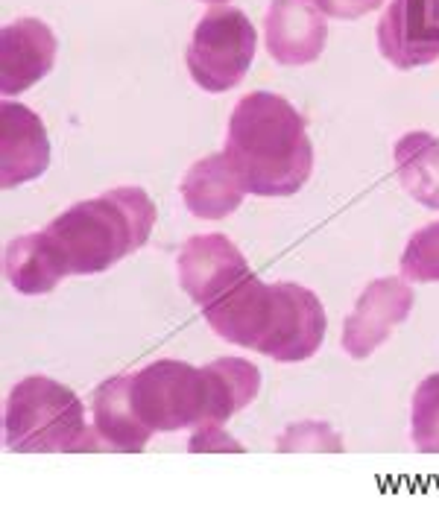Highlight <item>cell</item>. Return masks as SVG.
<instances>
[{
    "instance_id": "obj_1",
    "label": "cell",
    "mask_w": 439,
    "mask_h": 512,
    "mask_svg": "<svg viewBox=\"0 0 439 512\" xmlns=\"http://www.w3.org/2000/svg\"><path fill=\"white\" fill-rule=\"evenodd\" d=\"M258 390L261 372L243 357H220L208 366L156 360L129 375L132 410L153 434L226 425Z\"/></svg>"
},
{
    "instance_id": "obj_2",
    "label": "cell",
    "mask_w": 439,
    "mask_h": 512,
    "mask_svg": "<svg viewBox=\"0 0 439 512\" xmlns=\"http://www.w3.org/2000/svg\"><path fill=\"white\" fill-rule=\"evenodd\" d=\"M205 319L226 343L279 363L308 360L325 340V308L317 293L293 281L264 284L255 273L205 305Z\"/></svg>"
},
{
    "instance_id": "obj_3",
    "label": "cell",
    "mask_w": 439,
    "mask_h": 512,
    "mask_svg": "<svg viewBox=\"0 0 439 512\" xmlns=\"http://www.w3.org/2000/svg\"><path fill=\"white\" fill-rule=\"evenodd\" d=\"M223 153L246 191L258 197H290L314 170L305 118L270 91H252L235 106Z\"/></svg>"
},
{
    "instance_id": "obj_4",
    "label": "cell",
    "mask_w": 439,
    "mask_h": 512,
    "mask_svg": "<svg viewBox=\"0 0 439 512\" xmlns=\"http://www.w3.org/2000/svg\"><path fill=\"white\" fill-rule=\"evenodd\" d=\"M156 226V205L141 188H112L62 211L41 229L68 276H94L138 252Z\"/></svg>"
},
{
    "instance_id": "obj_5",
    "label": "cell",
    "mask_w": 439,
    "mask_h": 512,
    "mask_svg": "<svg viewBox=\"0 0 439 512\" xmlns=\"http://www.w3.org/2000/svg\"><path fill=\"white\" fill-rule=\"evenodd\" d=\"M3 442L9 451H103L97 431L85 425V407L65 384L30 375L12 387L3 410Z\"/></svg>"
},
{
    "instance_id": "obj_6",
    "label": "cell",
    "mask_w": 439,
    "mask_h": 512,
    "mask_svg": "<svg viewBox=\"0 0 439 512\" xmlns=\"http://www.w3.org/2000/svg\"><path fill=\"white\" fill-rule=\"evenodd\" d=\"M255 44V27L240 9L211 6L191 36L185 62L202 91L223 94L246 77L255 59Z\"/></svg>"
},
{
    "instance_id": "obj_7",
    "label": "cell",
    "mask_w": 439,
    "mask_h": 512,
    "mask_svg": "<svg viewBox=\"0 0 439 512\" xmlns=\"http://www.w3.org/2000/svg\"><path fill=\"white\" fill-rule=\"evenodd\" d=\"M378 50L399 71L437 62L439 0H390L378 24Z\"/></svg>"
},
{
    "instance_id": "obj_8",
    "label": "cell",
    "mask_w": 439,
    "mask_h": 512,
    "mask_svg": "<svg viewBox=\"0 0 439 512\" xmlns=\"http://www.w3.org/2000/svg\"><path fill=\"white\" fill-rule=\"evenodd\" d=\"M246 276L252 270L226 235L191 237L179 252V284L202 308L226 296Z\"/></svg>"
},
{
    "instance_id": "obj_9",
    "label": "cell",
    "mask_w": 439,
    "mask_h": 512,
    "mask_svg": "<svg viewBox=\"0 0 439 512\" xmlns=\"http://www.w3.org/2000/svg\"><path fill=\"white\" fill-rule=\"evenodd\" d=\"M413 311V290L401 278H378L366 284L355 311L343 325V349L352 357H369Z\"/></svg>"
},
{
    "instance_id": "obj_10",
    "label": "cell",
    "mask_w": 439,
    "mask_h": 512,
    "mask_svg": "<svg viewBox=\"0 0 439 512\" xmlns=\"http://www.w3.org/2000/svg\"><path fill=\"white\" fill-rule=\"evenodd\" d=\"M328 39L325 12L317 0H273L267 21H264V41L270 56L279 65H311L320 59Z\"/></svg>"
},
{
    "instance_id": "obj_11",
    "label": "cell",
    "mask_w": 439,
    "mask_h": 512,
    "mask_svg": "<svg viewBox=\"0 0 439 512\" xmlns=\"http://www.w3.org/2000/svg\"><path fill=\"white\" fill-rule=\"evenodd\" d=\"M50 167V138L39 115L6 100L0 109V185L18 188Z\"/></svg>"
},
{
    "instance_id": "obj_12",
    "label": "cell",
    "mask_w": 439,
    "mask_h": 512,
    "mask_svg": "<svg viewBox=\"0 0 439 512\" xmlns=\"http://www.w3.org/2000/svg\"><path fill=\"white\" fill-rule=\"evenodd\" d=\"M56 36L39 18H18L3 27L0 39V91L15 97L53 71Z\"/></svg>"
},
{
    "instance_id": "obj_13",
    "label": "cell",
    "mask_w": 439,
    "mask_h": 512,
    "mask_svg": "<svg viewBox=\"0 0 439 512\" xmlns=\"http://www.w3.org/2000/svg\"><path fill=\"white\" fill-rule=\"evenodd\" d=\"M182 199L191 214L202 220H223L238 211L243 197L249 194L240 182L235 167L229 164L226 153L200 158L182 179Z\"/></svg>"
},
{
    "instance_id": "obj_14",
    "label": "cell",
    "mask_w": 439,
    "mask_h": 512,
    "mask_svg": "<svg viewBox=\"0 0 439 512\" xmlns=\"http://www.w3.org/2000/svg\"><path fill=\"white\" fill-rule=\"evenodd\" d=\"M94 431L112 451H144L153 431L135 416L129 401V375H115L94 390Z\"/></svg>"
},
{
    "instance_id": "obj_15",
    "label": "cell",
    "mask_w": 439,
    "mask_h": 512,
    "mask_svg": "<svg viewBox=\"0 0 439 512\" xmlns=\"http://www.w3.org/2000/svg\"><path fill=\"white\" fill-rule=\"evenodd\" d=\"M3 273L6 281L24 296H44L68 276L56 261L44 232L12 237L3 249Z\"/></svg>"
},
{
    "instance_id": "obj_16",
    "label": "cell",
    "mask_w": 439,
    "mask_h": 512,
    "mask_svg": "<svg viewBox=\"0 0 439 512\" xmlns=\"http://www.w3.org/2000/svg\"><path fill=\"white\" fill-rule=\"evenodd\" d=\"M396 170L407 194L439 208V138L431 132H407L396 144Z\"/></svg>"
},
{
    "instance_id": "obj_17",
    "label": "cell",
    "mask_w": 439,
    "mask_h": 512,
    "mask_svg": "<svg viewBox=\"0 0 439 512\" xmlns=\"http://www.w3.org/2000/svg\"><path fill=\"white\" fill-rule=\"evenodd\" d=\"M410 436L419 451H439V372L425 378L413 393Z\"/></svg>"
},
{
    "instance_id": "obj_18",
    "label": "cell",
    "mask_w": 439,
    "mask_h": 512,
    "mask_svg": "<svg viewBox=\"0 0 439 512\" xmlns=\"http://www.w3.org/2000/svg\"><path fill=\"white\" fill-rule=\"evenodd\" d=\"M401 273L419 284L439 281V220L410 237L401 252Z\"/></svg>"
},
{
    "instance_id": "obj_19",
    "label": "cell",
    "mask_w": 439,
    "mask_h": 512,
    "mask_svg": "<svg viewBox=\"0 0 439 512\" xmlns=\"http://www.w3.org/2000/svg\"><path fill=\"white\" fill-rule=\"evenodd\" d=\"M279 451H343V439L325 422H302L281 436Z\"/></svg>"
},
{
    "instance_id": "obj_20",
    "label": "cell",
    "mask_w": 439,
    "mask_h": 512,
    "mask_svg": "<svg viewBox=\"0 0 439 512\" xmlns=\"http://www.w3.org/2000/svg\"><path fill=\"white\" fill-rule=\"evenodd\" d=\"M191 451H243L238 439L223 431V425H208V428H197V434L188 442Z\"/></svg>"
},
{
    "instance_id": "obj_21",
    "label": "cell",
    "mask_w": 439,
    "mask_h": 512,
    "mask_svg": "<svg viewBox=\"0 0 439 512\" xmlns=\"http://www.w3.org/2000/svg\"><path fill=\"white\" fill-rule=\"evenodd\" d=\"M320 9L331 18H343V21H352V18H363L369 12H375L384 0H317Z\"/></svg>"
},
{
    "instance_id": "obj_22",
    "label": "cell",
    "mask_w": 439,
    "mask_h": 512,
    "mask_svg": "<svg viewBox=\"0 0 439 512\" xmlns=\"http://www.w3.org/2000/svg\"><path fill=\"white\" fill-rule=\"evenodd\" d=\"M202 3H226V0H202Z\"/></svg>"
}]
</instances>
